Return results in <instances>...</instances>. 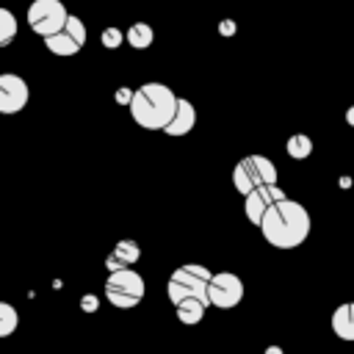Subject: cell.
Listing matches in <instances>:
<instances>
[{"instance_id":"obj_12","label":"cell","mask_w":354,"mask_h":354,"mask_svg":"<svg viewBox=\"0 0 354 354\" xmlns=\"http://www.w3.org/2000/svg\"><path fill=\"white\" fill-rule=\"evenodd\" d=\"M194 124H196V108L191 105V100H177V111H174V116H171V122L166 124V136H185V133H191L194 130Z\"/></svg>"},{"instance_id":"obj_22","label":"cell","mask_w":354,"mask_h":354,"mask_svg":"<svg viewBox=\"0 0 354 354\" xmlns=\"http://www.w3.org/2000/svg\"><path fill=\"white\" fill-rule=\"evenodd\" d=\"M346 124H348V127H354V105L346 111Z\"/></svg>"},{"instance_id":"obj_11","label":"cell","mask_w":354,"mask_h":354,"mask_svg":"<svg viewBox=\"0 0 354 354\" xmlns=\"http://www.w3.org/2000/svg\"><path fill=\"white\" fill-rule=\"evenodd\" d=\"M138 257H141V246H138L136 241L124 238V241H119V243L113 246V252L105 257V268H108V274H111V271H122V268H133V266L138 263Z\"/></svg>"},{"instance_id":"obj_6","label":"cell","mask_w":354,"mask_h":354,"mask_svg":"<svg viewBox=\"0 0 354 354\" xmlns=\"http://www.w3.org/2000/svg\"><path fill=\"white\" fill-rule=\"evenodd\" d=\"M66 6L61 0H33L28 8V25L33 33H39L41 39L58 33L66 25Z\"/></svg>"},{"instance_id":"obj_17","label":"cell","mask_w":354,"mask_h":354,"mask_svg":"<svg viewBox=\"0 0 354 354\" xmlns=\"http://www.w3.org/2000/svg\"><path fill=\"white\" fill-rule=\"evenodd\" d=\"M17 36V17L8 8H0V47L11 44Z\"/></svg>"},{"instance_id":"obj_1","label":"cell","mask_w":354,"mask_h":354,"mask_svg":"<svg viewBox=\"0 0 354 354\" xmlns=\"http://www.w3.org/2000/svg\"><path fill=\"white\" fill-rule=\"evenodd\" d=\"M313 230V218L310 210L296 202V199H282L277 202L260 221V232L266 238V243H271L274 249H296L310 238Z\"/></svg>"},{"instance_id":"obj_9","label":"cell","mask_w":354,"mask_h":354,"mask_svg":"<svg viewBox=\"0 0 354 354\" xmlns=\"http://www.w3.org/2000/svg\"><path fill=\"white\" fill-rule=\"evenodd\" d=\"M282 199H285V191H282L277 183L260 185V188H254V191H249V194L243 196V213H246V218H249L252 224L260 227L263 216H266L277 202H282Z\"/></svg>"},{"instance_id":"obj_18","label":"cell","mask_w":354,"mask_h":354,"mask_svg":"<svg viewBox=\"0 0 354 354\" xmlns=\"http://www.w3.org/2000/svg\"><path fill=\"white\" fill-rule=\"evenodd\" d=\"M19 324V315L17 310L8 304V301H0V337H8Z\"/></svg>"},{"instance_id":"obj_3","label":"cell","mask_w":354,"mask_h":354,"mask_svg":"<svg viewBox=\"0 0 354 354\" xmlns=\"http://www.w3.org/2000/svg\"><path fill=\"white\" fill-rule=\"evenodd\" d=\"M213 274L207 266L202 263H183L171 271L169 285H166V296L171 304H180L185 299H202L207 304V285H210ZM210 307V304H207Z\"/></svg>"},{"instance_id":"obj_21","label":"cell","mask_w":354,"mask_h":354,"mask_svg":"<svg viewBox=\"0 0 354 354\" xmlns=\"http://www.w3.org/2000/svg\"><path fill=\"white\" fill-rule=\"evenodd\" d=\"M116 100L130 105V100H133V91H130V88H119V91H116Z\"/></svg>"},{"instance_id":"obj_14","label":"cell","mask_w":354,"mask_h":354,"mask_svg":"<svg viewBox=\"0 0 354 354\" xmlns=\"http://www.w3.org/2000/svg\"><path fill=\"white\" fill-rule=\"evenodd\" d=\"M205 310H207V304H205L202 299H185V301L174 304V313H177L180 324H185V326L199 324V321L205 318Z\"/></svg>"},{"instance_id":"obj_19","label":"cell","mask_w":354,"mask_h":354,"mask_svg":"<svg viewBox=\"0 0 354 354\" xmlns=\"http://www.w3.org/2000/svg\"><path fill=\"white\" fill-rule=\"evenodd\" d=\"M100 39H102V47H108V50H113V47H119V44H122V39H124V33H122L119 28H105Z\"/></svg>"},{"instance_id":"obj_23","label":"cell","mask_w":354,"mask_h":354,"mask_svg":"<svg viewBox=\"0 0 354 354\" xmlns=\"http://www.w3.org/2000/svg\"><path fill=\"white\" fill-rule=\"evenodd\" d=\"M263 354H282V348H279V346H268Z\"/></svg>"},{"instance_id":"obj_13","label":"cell","mask_w":354,"mask_h":354,"mask_svg":"<svg viewBox=\"0 0 354 354\" xmlns=\"http://www.w3.org/2000/svg\"><path fill=\"white\" fill-rule=\"evenodd\" d=\"M332 332L340 340L354 343V301H343L335 313H332Z\"/></svg>"},{"instance_id":"obj_10","label":"cell","mask_w":354,"mask_h":354,"mask_svg":"<svg viewBox=\"0 0 354 354\" xmlns=\"http://www.w3.org/2000/svg\"><path fill=\"white\" fill-rule=\"evenodd\" d=\"M28 105V83L19 75H0V113H19Z\"/></svg>"},{"instance_id":"obj_20","label":"cell","mask_w":354,"mask_h":354,"mask_svg":"<svg viewBox=\"0 0 354 354\" xmlns=\"http://www.w3.org/2000/svg\"><path fill=\"white\" fill-rule=\"evenodd\" d=\"M218 33H221V36H232V33H235V22H230V19L218 22Z\"/></svg>"},{"instance_id":"obj_5","label":"cell","mask_w":354,"mask_h":354,"mask_svg":"<svg viewBox=\"0 0 354 354\" xmlns=\"http://www.w3.org/2000/svg\"><path fill=\"white\" fill-rule=\"evenodd\" d=\"M144 290H147L144 277L133 268L111 271L105 279V299L119 310H133L144 299Z\"/></svg>"},{"instance_id":"obj_7","label":"cell","mask_w":354,"mask_h":354,"mask_svg":"<svg viewBox=\"0 0 354 354\" xmlns=\"http://www.w3.org/2000/svg\"><path fill=\"white\" fill-rule=\"evenodd\" d=\"M241 299H243V282L238 274H232V271L213 274V279L207 285V304H213L218 310H232L241 304Z\"/></svg>"},{"instance_id":"obj_4","label":"cell","mask_w":354,"mask_h":354,"mask_svg":"<svg viewBox=\"0 0 354 354\" xmlns=\"http://www.w3.org/2000/svg\"><path fill=\"white\" fill-rule=\"evenodd\" d=\"M271 183H277V166L266 155H246L232 169V185L241 196H246L249 191L260 185H271Z\"/></svg>"},{"instance_id":"obj_8","label":"cell","mask_w":354,"mask_h":354,"mask_svg":"<svg viewBox=\"0 0 354 354\" xmlns=\"http://www.w3.org/2000/svg\"><path fill=\"white\" fill-rule=\"evenodd\" d=\"M44 44H47V50L53 53V55H75L83 44H86V25H83V19H77V17H66V25L58 30V33H53V36H47L44 39Z\"/></svg>"},{"instance_id":"obj_2","label":"cell","mask_w":354,"mask_h":354,"mask_svg":"<svg viewBox=\"0 0 354 354\" xmlns=\"http://www.w3.org/2000/svg\"><path fill=\"white\" fill-rule=\"evenodd\" d=\"M177 94L166 83H144L133 91L130 100V116L144 130H166L177 111Z\"/></svg>"},{"instance_id":"obj_15","label":"cell","mask_w":354,"mask_h":354,"mask_svg":"<svg viewBox=\"0 0 354 354\" xmlns=\"http://www.w3.org/2000/svg\"><path fill=\"white\" fill-rule=\"evenodd\" d=\"M124 39H127V44L136 47V50H147V47L152 44V39H155V30H152L147 22H133V25L127 28Z\"/></svg>"},{"instance_id":"obj_16","label":"cell","mask_w":354,"mask_h":354,"mask_svg":"<svg viewBox=\"0 0 354 354\" xmlns=\"http://www.w3.org/2000/svg\"><path fill=\"white\" fill-rule=\"evenodd\" d=\"M285 152L293 158V160H304L313 155V138L304 136V133H293L288 141H285Z\"/></svg>"}]
</instances>
